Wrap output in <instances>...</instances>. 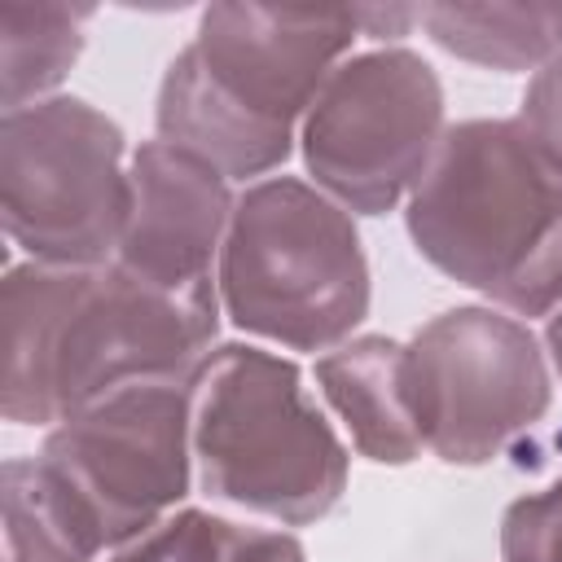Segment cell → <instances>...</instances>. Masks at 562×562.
I'll return each mask as SVG.
<instances>
[{
	"label": "cell",
	"instance_id": "obj_8",
	"mask_svg": "<svg viewBox=\"0 0 562 562\" xmlns=\"http://www.w3.org/2000/svg\"><path fill=\"white\" fill-rule=\"evenodd\" d=\"M408 404L422 443L452 465H483L549 408L536 334L492 307H452L404 347Z\"/></svg>",
	"mask_w": 562,
	"mask_h": 562
},
{
	"label": "cell",
	"instance_id": "obj_7",
	"mask_svg": "<svg viewBox=\"0 0 562 562\" xmlns=\"http://www.w3.org/2000/svg\"><path fill=\"white\" fill-rule=\"evenodd\" d=\"M443 88L408 48L347 57L303 119V162L342 211L382 215L413 193L443 140Z\"/></svg>",
	"mask_w": 562,
	"mask_h": 562
},
{
	"label": "cell",
	"instance_id": "obj_9",
	"mask_svg": "<svg viewBox=\"0 0 562 562\" xmlns=\"http://www.w3.org/2000/svg\"><path fill=\"white\" fill-rule=\"evenodd\" d=\"M40 457L70 487L105 549L158 527L189 492V382H136L61 417Z\"/></svg>",
	"mask_w": 562,
	"mask_h": 562
},
{
	"label": "cell",
	"instance_id": "obj_16",
	"mask_svg": "<svg viewBox=\"0 0 562 562\" xmlns=\"http://www.w3.org/2000/svg\"><path fill=\"white\" fill-rule=\"evenodd\" d=\"M501 558L505 562H562V479L505 509Z\"/></svg>",
	"mask_w": 562,
	"mask_h": 562
},
{
	"label": "cell",
	"instance_id": "obj_18",
	"mask_svg": "<svg viewBox=\"0 0 562 562\" xmlns=\"http://www.w3.org/2000/svg\"><path fill=\"white\" fill-rule=\"evenodd\" d=\"M544 342H549V356H553V369L562 373V312L549 316V329H544Z\"/></svg>",
	"mask_w": 562,
	"mask_h": 562
},
{
	"label": "cell",
	"instance_id": "obj_14",
	"mask_svg": "<svg viewBox=\"0 0 562 562\" xmlns=\"http://www.w3.org/2000/svg\"><path fill=\"white\" fill-rule=\"evenodd\" d=\"M83 4H26L0 0V97L4 114L44 101L48 88L75 66L83 48Z\"/></svg>",
	"mask_w": 562,
	"mask_h": 562
},
{
	"label": "cell",
	"instance_id": "obj_10",
	"mask_svg": "<svg viewBox=\"0 0 562 562\" xmlns=\"http://www.w3.org/2000/svg\"><path fill=\"white\" fill-rule=\"evenodd\" d=\"M233 206L228 176L180 145L145 140L127 162V220L114 263L167 290L206 285Z\"/></svg>",
	"mask_w": 562,
	"mask_h": 562
},
{
	"label": "cell",
	"instance_id": "obj_15",
	"mask_svg": "<svg viewBox=\"0 0 562 562\" xmlns=\"http://www.w3.org/2000/svg\"><path fill=\"white\" fill-rule=\"evenodd\" d=\"M105 562H303V549L285 531L241 527L202 509H180L114 549Z\"/></svg>",
	"mask_w": 562,
	"mask_h": 562
},
{
	"label": "cell",
	"instance_id": "obj_2",
	"mask_svg": "<svg viewBox=\"0 0 562 562\" xmlns=\"http://www.w3.org/2000/svg\"><path fill=\"white\" fill-rule=\"evenodd\" d=\"M356 35V9L211 4L162 75L158 140L228 180L272 171Z\"/></svg>",
	"mask_w": 562,
	"mask_h": 562
},
{
	"label": "cell",
	"instance_id": "obj_11",
	"mask_svg": "<svg viewBox=\"0 0 562 562\" xmlns=\"http://www.w3.org/2000/svg\"><path fill=\"white\" fill-rule=\"evenodd\" d=\"M316 382L334 413L347 422L360 457L382 465L413 461L426 443L408 404L404 342L395 338H351L316 360Z\"/></svg>",
	"mask_w": 562,
	"mask_h": 562
},
{
	"label": "cell",
	"instance_id": "obj_13",
	"mask_svg": "<svg viewBox=\"0 0 562 562\" xmlns=\"http://www.w3.org/2000/svg\"><path fill=\"white\" fill-rule=\"evenodd\" d=\"M426 35L492 70H540L562 53V4H422Z\"/></svg>",
	"mask_w": 562,
	"mask_h": 562
},
{
	"label": "cell",
	"instance_id": "obj_12",
	"mask_svg": "<svg viewBox=\"0 0 562 562\" xmlns=\"http://www.w3.org/2000/svg\"><path fill=\"white\" fill-rule=\"evenodd\" d=\"M4 553L0 562H97L101 536L44 457H13L0 470Z\"/></svg>",
	"mask_w": 562,
	"mask_h": 562
},
{
	"label": "cell",
	"instance_id": "obj_6",
	"mask_svg": "<svg viewBox=\"0 0 562 562\" xmlns=\"http://www.w3.org/2000/svg\"><path fill=\"white\" fill-rule=\"evenodd\" d=\"M0 220L35 263H110L127 220L119 123L79 97L9 110L0 123Z\"/></svg>",
	"mask_w": 562,
	"mask_h": 562
},
{
	"label": "cell",
	"instance_id": "obj_4",
	"mask_svg": "<svg viewBox=\"0 0 562 562\" xmlns=\"http://www.w3.org/2000/svg\"><path fill=\"white\" fill-rule=\"evenodd\" d=\"M193 461L211 496L307 527L347 487V448L303 391L290 360L259 347H220L189 382Z\"/></svg>",
	"mask_w": 562,
	"mask_h": 562
},
{
	"label": "cell",
	"instance_id": "obj_3",
	"mask_svg": "<svg viewBox=\"0 0 562 562\" xmlns=\"http://www.w3.org/2000/svg\"><path fill=\"white\" fill-rule=\"evenodd\" d=\"M408 233L439 272L518 316L562 303V189L518 119L443 132L408 193Z\"/></svg>",
	"mask_w": 562,
	"mask_h": 562
},
{
	"label": "cell",
	"instance_id": "obj_1",
	"mask_svg": "<svg viewBox=\"0 0 562 562\" xmlns=\"http://www.w3.org/2000/svg\"><path fill=\"white\" fill-rule=\"evenodd\" d=\"M220 325L215 281L167 290L123 263H13L0 285V413L61 417L136 382H193Z\"/></svg>",
	"mask_w": 562,
	"mask_h": 562
},
{
	"label": "cell",
	"instance_id": "obj_5",
	"mask_svg": "<svg viewBox=\"0 0 562 562\" xmlns=\"http://www.w3.org/2000/svg\"><path fill=\"white\" fill-rule=\"evenodd\" d=\"M215 290L237 329L325 351L364 321L369 263L351 215L329 193L281 176L237 198Z\"/></svg>",
	"mask_w": 562,
	"mask_h": 562
},
{
	"label": "cell",
	"instance_id": "obj_17",
	"mask_svg": "<svg viewBox=\"0 0 562 562\" xmlns=\"http://www.w3.org/2000/svg\"><path fill=\"white\" fill-rule=\"evenodd\" d=\"M518 127L527 132L531 149L540 154L544 171L558 180L562 189V53L540 66L522 92V110H518Z\"/></svg>",
	"mask_w": 562,
	"mask_h": 562
}]
</instances>
